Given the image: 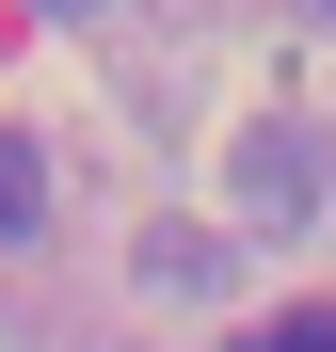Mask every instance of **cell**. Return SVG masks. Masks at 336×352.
Wrapping results in <instances>:
<instances>
[{"label":"cell","instance_id":"6da1fadb","mask_svg":"<svg viewBox=\"0 0 336 352\" xmlns=\"http://www.w3.org/2000/svg\"><path fill=\"white\" fill-rule=\"evenodd\" d=\"M240 224L256 241H320L336 224V144L304 129V112H256L240 129Z\"/></svg>","mask_w":336,"mask_h":352},{"label":"cell","instance_id":"7a4b0ae2","mask_svg":"<svg viewBox=\"0 0 336 352\" xmlns=\"http://www.w3.org/2000/svg\"><path fill=\"white\" fill-rule=\"evenodd\" d=\"M32 224H48V160H32L16 129H0V256H16V241H32Z\"/></svg>","mask_w":336,"mask_h":352},{"label":"cell","instance_id":"3957f363","mask_svg":"<svg viewBox=\"0 0 336 352\" xmlns=\"http://www.w3.org/2000/svg\"><path fill=\"white\" fill-rule=\"evenodd\" d=\"M256 352H336V305H289V320H272Z\"/></svg>","mask_w":336,"mask_h":352},{"label":"cell","instance_id":"277c9868","mask_svg":"<svg viewBox=\"0 0 336 352\" xmlns=\"http://www.w3.org/2000/svg\"><path fill=\"white\" fill-rule=\"evenodd\" d=\"M32 16H112V0H32Z\"/></svg>","mask_w":336,"mask_h":352},{"label":"cell","instance_id":"5b68a950","mask_svg":"<svg viewBox=\"0 0 336 352\" xmlns=\"http://www.w3.org/2000/svg\"><path fill=\"white\" fill-rule=\"evenodd\" d=\"M320 16H336V0H320Z\"/></svg>","mask_w":336,"mask_h":352}]
</instances>
